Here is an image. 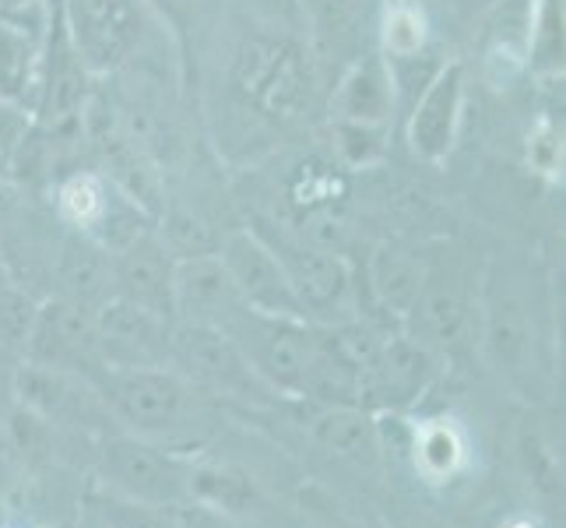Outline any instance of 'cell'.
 Returning <instances> with one entry per match:
<instances>
[{
	"mask_svg": "<svg viewBox=\"0 0 566 528\" xmlns=\"http://www.w3.org/2000/svg\"><path fill=\"white\" fill-rule=\"evenodd\" d=\"M335 148L345 169H369L384 163L390 145V124H353V121H331Z\"/></svg>",
	"mask_w": 566,
	"mask_h": 528,
	"instance_id": "obj_31",
	"label": "cell"
},
{
	"mask_svg": "<svg viewBox=\"0 0 566 528\" xmlns=\"http://www.w3.org/2000/svg\"><path fill=\"white\" fill-rule=\"evenodd\" d=\"M440 374V356L419 345L401 328L387 331L374 360L366 363L359 381V405L374 416H401L433 387Z\"/></svg>",
	"mask_w": 566,
	"mask_h": 528,
	"instance_id": "obj_10",
	"label": "cell"
},
{
	"mask_svg": "<svg viewBox=\"0 0 566 528\" xmlns=\"http://www.w3.org/2000/svg\"><path fill=\"white\" fill-rule=\"evenodd\" d=\"M398 92L387 61L377 50H366L348 61L335 92H331V121L353 124H390L395 121Z\"/></svg>",
	"mask_w": 566,
	"mask_h": 528,
	"instance_id": "obj_20",
	"label": "cell"
},
{
	"mask_svg": "<svg viewBox=\"0 0 566 528\" xmlns=\"http://www.w3.org/2000/svg\"><path fill=\"white\" fill-rule=\"evenodd\" d=\"M14 395L18 405H25L46 423H64V426H103L109 408L99 395L95 381L71 374V370H56L22 360L14 374Z\"/></svg>",
	"mask_w": 566,
	"mask_h": 528,
	"instance_id": "obj_14",
	"label": "cell"
},
{
	"mask_svg": "<svg viewBox=\"0 0 566 528\" xmlns=\"http://www.w3.org/2000/svg\"><path fill=\"white\" fill-rule=\"evenodd\" d=\"M43 39L25 25H14L0 18V103L35 110L39 95V71H43Z\"/></svg>",
	"mask_w": 566,
	"mask_h": 528,
	"instance_id": "obj_23",
	"label": "cell"
},
{
	"mask_svg": "<svg viewBox=\"0 0 566 528\" xmlns=\"http://www.w3.org/2000/svg\"><path fill=\"white\" fill-rule=\"evenodd\" d=\"M95 387L120 423L124 434L166 444L172 452L190 455L201 441L211 437L214 398L180 377L172 366H142V370H99Z\"/></svg>",
	"mask_w": 566,
	"mask_h": 528,
	"instance_id": "obj_1",
	"label": "cell"
},
{
	"mask_svg": "<svg viewBox=\"0 0 566 528\" xmlns=\"http://www.w3.org/2000/svg\"><path fill=\"white\" fill-rule=\"evenodd\" d=\"M61 11L92 77L120 71L148 35V0H61Z\"/></svg>",
	"mask_w": 566,
	"mask_h": 528,
	"instance_id": "obj_8",
	"label": "cell"
},
{
	"mask_svg": "<svg viewBox=\"0 0 566 528\" xmlns=\"http://www.w3.org/2000/svg\"><path fill=\"white\" fill-rule=\"evenodd\" d=\"M169 366L198 391H205L208 398H240V402L275 398V391L253 374V366L247 363L240 345L222 328L177 321L169 339Z\"/></svg>",
	"mask_w": 566,
	"mask_h": 528,
	"instance_id": "obj_7",
	"label": "cell"
},
{
	"mask_svg": "<svg viewBox=\"0 0 566 528\" xmlns=\"http://www.w3.org/2000/svg\"><path fill=\"white\" fill-rule=\"evenodd\" d=\"M303 426L314 444L356 465H377L384 452V426L363 405H321L306 402Z\"/></svg>",
	"mask_w": 566,
	"mask_h": 528,
	"instance_id": "obj_21",
	"label": "cell"
},
{
	"mask_svg": "<svg viewBox=\"0 0 566 528\" xmlns=\"http://www.w3.org/2000/svg\"><path fill=\"white\" fill-rule=\"evenodd\" d=\"M475 318L482 321L485 360L506 381L532 374L538 352L535 300L528 297V279L514 261H496L485 271L479 289Z\"/></svg>",
	"mask_w": 566,
	"mask_h": 528,
	"instance_id": "obj_5",
	"label": "cell"
},
{
	"mask_svg": "<svg viewBox=\"0 0 566 528\" xmlns=\"http://www.w3.org/2000/svg\"><path fill=\"white\" fill-rule=\"evenodd\" d=\"M342 198H345V180L331 166L310 163L289 184V201L296 205L303 219H317L324 211H335Z\"/></svg>",
	"mask_w": 566,
	"mask_h": 528,
	"instance_id": "obj_30",
	"label": "cell"
},
{
	"mask_svg": "<svg viewBox=\"0 0 566 528\" xmlns=\"http://www.w3.org/2000/svg\"><path fill=\"white\" fill-rule=\"evenodd\" d=\"M479 292L472 289L468 271L451 258H426V279L412 314L405 318L401 331L419 345L433 349L437 356L458 349L475 328Z\"/></svg>",
	"mask_w": 566,
	"mask_h": 528,
	"instance_id": "obj_9",
	"label": "cell"
},
{
	"mask_svg": "<svg viewBox=\"0 0 566 528\" xmlns=\"http://www.w3.org/2000/svg\"><path fill=\"white\" fill-rule=\"evenodd\" d=\"M4 286H14L11 282V271H8V261H4V250H0V289Z\"/></svg>",
	"mask_w": 566,
	"mask_h": 528,
	"instance_id": "obj_42",
	"label": "cell"
},
{
	"mask_svg": "<svg viewBox=\"0 0 566 528\" xmlns=\"http://www.w3.org/2000/svg\"><path fill=\"white\" fill-rule=\"evenodd\" d=\"M155 232H159L163 247L177 261L201 258V253H219V244H222V237L211 229L208 219H201L198 211L180 208V205H166L159 211V219H155Z\"/></svg>",
	"mask_w": 566,
	"mask_h": 528,
	"instance_id": "obj_28",
	"label": "cell"
},
{
	"mask_svg": "<svg viewBox=\"0 0 566 528\" xmlns=\"http://www.w3.org/2000/svg\"><path fill=\"white\" fill-rule=\"evenodd\" d=\"M500 528H545L535 515H506L503 521H500Z\"/></svg>",
	"mask_w": 566,
	"mask_h": 528,
	"instance_id": "obj_40",
	"label": "cell"
},
{
	"mask_svg": "<svg viewBox=\"0 0 566 528\" xmlns=\"http://www.w3.org/2000/svg\"><path fill=\"white\" fill-rule=\"evenodd\" d=\"M193 455L172 452L134 434H109L99 447V476L109 494H120L155 507L190 504Z\"/></svg>",
	"mask_w": 566,
	"mask_h": 528,
	"instance_id": "obj_6",
	"label": "cell"
},
{
	"mask_svg": "<svg viewBox=\"0 0 566 528\" xmlns=\"http://www.w3.org/2000/svg\"><path fill=\"white\" fill-rule=\"evenodd\" d=\"M222 331L240 345L253 374L279 398H306V384L324 352V324L243 310Z\"/></svg>",
	"mask_w": 566,
	"mask_h": 528,
	"instance_id": "obj_4",
	"label": "cell"
},
{
	"mask_svg": "<svg viewBox=\"0 0 566 528\" xmlns=\"http://www.w3.org/2000/svg\"><path fill=\"white\" fill-rule=\"evenodd\" d=\"M464 64L443 61V68L429 77L426 89L412 100V110H408V145H412L416 159L440 166L454 152L464 116Z\"/></svg>",
	"mask_w": 566,
	"mask_h": 528,
	"instance_id": "obj_15",
	"label": "cell"
},
{
	"mask_svg": "<svg viewBox=\"0 0 566 528\" xmlns=\"http://www.w3.org/2000/svg\"><path fill=\"white\" fill-rule=\"evenodd\" d=\"M524 159L528 169L542 180H559L563 176V124L556 116H538L524 138Z\"/></svg>",
	"mask_w": 566,
	"mask_h": 528,
	"instance_id": "obj_33",
	"label": "cell"
},
{
	"mask_svg": "<svg viewBox=\"0 0 566 528\" xmlns=\"http://www.w3.org/2000/svg\"><path fill=\"white\" fill-rule=\"evenodd\" d=\"M261 490L243 468L237 465H211V462H198L193 458L190 468V504L205 507V511H214L222 518L232 515H247L253 511Z\"/></svg>",
	"mask_w": 566,
	"mask_h": 528,
	"instance_id": "obj_26",
	"label": "cell"
},
{
	"mask_svg": "<svg viewBox=\"0 0 566 528\" xmlns=\"http://www.w3.org/2000/svg\"><path fill=\"white\" fill-rule=\"evenodd\" d=\"M22 208H25V187L11 173H0V222H8Z\"/></svg>",
	"mask_w": 566,
	"mask_h": 528,
	"instance_id": "obj_37",
	"label": "cell"
},
{
	"mask_svg": "<svg viewBox=\"0 0 566 528\" xmlns=\"http://www.w3.org/2000/svg\"><path fill=\"white\" fill-rule=\"evenodd\" d=\"M148 8H159L172 25L180 29V22H184V11L190 8V0H148Z\"/></svg>",
	"mask_w": 566,
	"mask_h": 528,
	"instance_id": "obj_39",
	"label": "cell"
},
{
	"mask_svg": "<svg viewBox=\"0 0 566 528\" xmlns=\"http://www.w3.org/2000/svg\"><path fill=\"white\" fill-rule=\"evenodd\" d=\"M517 447L524 455V465H528V473L535 476V483H545V486H559V455L553 452V444L545 441V434L538 426H524L521 437H517Z\"/></svg>",
	"mask_w": 566,
	"mask_h": 528,
	"instance_id": "obj_36",
	"label": "cell"
},
{
	"mask_svg": "<svg viewBox=\"0 0 566 528\" xmlns=\"http://www.w3.org/2000/svg\"><path fill=\"white\" fill-rule=\"evenodd\" d=\"M35 4H43V0H0V14H14V11L35 8Z\"/></svg>",
	"mask_w": 566,
	"mask_h": 528,
	"instance_id": "obj_41",
	"label": "cell"
},
{
	"mask_svg": "<svg viewBox=\"0 0 566 528\" xmlns=\"http://www.w3.org/2000/svg\"><path fill=\"white\" fill-rule=\"evenodd\" d=\"M50 297H64L82 307H103L113 297L109 253L82 232H64L50 250Z\"/></svg>",
	"mask_w": 566,
	"mask_h": 528,
	"instance_id": "obj_19",
	"label": "cell"
},
{
	"mask_svg": "<svg viewBox=\"0 0 566 528\" xmlns=\"http://www.w3.org/2000/svg\"><path fill=\"white\" fill-rule=\"evenodd\" d=\"M219 258L229 271L232 286L243 297L247 310L275 318H303V310L292 297L285 268L253 229H232L219 244ZM306 321V318H303Z\"/></svg>",
	"mask_w": 566,
	"mask_h": 528,
	"instance_id": "obj_13",
	"label": "cell"
},
{
	"mask_svg": "<svg viewBox=\"0 0 566 528\" xmlns=\"http://www.w3.org/2000/svg\"><path fill=\"white\" fill-rule=\"evenodd\" d=\"M380 56L387 64L416 61V56L429 53V18L419 0H387L380 11Z\"/></svg>",
	"mask_w": 566,
	"mask_h": 528,
	"instance_id": "obj_27",
	"label": "cell"
},
{
	"mask_svg": "<svg viewBox=\"0 0 566 528\" xmlns=\"http://www.w3.org/2000/svg\"><path fill=\"white\" fill-rule=\"evenodd\" d=\"M172 324L177 321L109 297L103 307H95V349L103 370L169 366Z\"/></svg>",
	"mask_w": 566,
	"mask_h": 528,
	"instance_id": "obj_12",
	"label": "cell"
},
{
	"mask_svg": "<svg viewBox=\"0 0 566 528\" xmlns=\"http://www.w3.org/2000/svg\"><path fill=\"white\" fill-rule=\"evenodd\" d=\"M243 310L247 303L232 286L219 253L184 258L172 268V321L226 328Z\"/></svg>",
	"mask_w": 566,
	"mask_h": 528,
	"instance_id": "obj_16",
	"label": "cell"
},
{
	"mask_svg": "<svg viewBox=\"0 0 566 528\" xmlns=\"http://www.w3.org/2000/svg\"><path fill=\"white\" fill-rule=\"evenodd\" d=\"M85 515L106 528H180V507H155L120 494H92Z\"/></svg>",
	"mask_w": 566,
	"mask_h": 528,
	"instance_id": "obj_29",
	"label": "cell"
},
{
	"mask_svg": "<svg viewBox=\"0 0 566 528\" xmlns=\"http://www.w3.org/2000/svg\"><path fill=\"white\" fill-rule=\"evenodd\" d=\"M524 61L538 82H563L566 0H532L524 18Z\"/></svg>",
	"mask_w": 566,
	"mask_h": 528,
	"instance_id": "obj_25",
	"label": "cell"
},
{
	"mask_svg": "<svg viewBox=\"0 0 566 528\" xmlns=\"http://www.w3.org/2000/svg\"><path fill=\"white\" fill-rule=\"evenodd\" d=\"M250 229L275 250V258L282 261L285 279L292 286V297H296L303 318L310 324L331 328V324L363 318L353 268H348V261L338 250H331L317 240L303 237V232L275 226V222H258Z\"/></svg>",
	"mask_w": 566,
	"mask_h": 528,
	"instance_id": "obj_3",
	"label": "cell"
},
{
	"mask_svg": "<svg viewBox=\"0 0 566 528\" xmlns=\"http://www.w3.org/2000/svg\"><path fill=\"white\" fill-rule=\"evenodd\" d=\"M120 194L124 190L99 169H71L53 184V215L64 229L82 232L95 244Z\"/></svg>",
	"mask_w": 566,
	"mask_h": 528,
	"instance_id": "obj_22",
	"label": "cell"
},
{
	"mask_svg": "<svg viewBox=\"0 0 566 528\" xmlns=\"http://www.w3.org/2000/svg\"><path fill=\"white\" fill-rule=\"evenodd\" d=\"M35 297H29L25 289L4 286L0 289V349L25 352V339L35 318Z\"/></svg>",
	"mask_w": 566,
	"mask_h": 528,
	"instance_id": "obj_34",
	"label": "cell"
},
{
	"mask_svg": "<svg viewBox=\"0 0 566 528\" xmlns=\"http://www.w3.org/2000/svg\"><path fill=\"white\" fill-rule=\"evenodd\" d=\"M317 39L331 46H345L366 18V0H303Z\"/></svg>",
	"mask_w": 566,
	"mask_h": 528,
	"instance_id": "obj_32",
	"label": "cell"
},
{
	"mask_svg": "<svg viewBox=\"0 0 566 528\" xmlns=\"http://www.w3.org/2000/svg\"><path fill=\"white\" fill-rule=\"evenodd\" d=\"M109 268L116 300H127L172 321V268H177V258L163 247L159 232L148 229L124 250L109 253Z\"/></svg>",
	"mask_w": 566,
	"mask_h": 528,
	"instance_id": "obj_17",
	"label": "cell"
},
{
	"mask_svg": "<svg viewBox=\"0 0 566 528\" xmlns=\"http://www.w3.org/2000/svg\"><path fill=\"white\" fill-rule=\"evenodd\" d=\"M232 85L243 103L279 124H296L314 110L317 77L310 53L289 35L253 32L232 53Z\"/></svg>",
	"mask_w": 566,
	"mask_h": 528,
	"instance_id": "obj_2",
	"label": "cell"
},
{
	"mask_svg": "<svg viewBox=\"0 0 566 528\" xmlns=\"http://www.w3.org/2000/svg\"><path fill=\"white\" fill-rule=\"evenodd\" d=\"M77 528H106V525H99V521H95V518L82 515V525H77Z\"/></svg>",
	"mask_w": 566,
	"mask_h": 528,
	"instance_id": "obj_43",
	"label": "cell"
},
{
	"mask_svg": "<svg viewBox=\"0 0 566 528\" xmlns=\"http://www.w3.org/2000/svg\"><path fill=\"white\" fill-rule=\"evenodd\" d=\"M405 452L412 455V465L416 473L433 483V486H443V483H454L464 465H468V437L464 429L454 423V420H419L408 426V444Z\"/></svg>",
	"mask_w": 566,
	"mask_h": 528,
	"instance_id": "obj_24",
	"label": "cell"
},
{
	"mask_svg": "<svg viewBox=\"0 0 566 528\" xmlns=\"http://www.w3.org/2000/svg\"><path fill=\"white\" fill-rule=\"evenodd\" d=\"M422 279H426V253L412 247L387 240L369 253L366 289H369V303H374L384 324L390 328L405 324V318L412 314V307L419 300Z\"/></svg>",
	"mask_w": 566,
	"mask_h": 528,
	"instance_id": "obj_18",
	"label": "cell"
},
{
	"mask_svg": "<svg viewBox=\"0 0 566 528\" xmlns=\"http://www.w3.org/2000/svg\"><path fill=\"white\" fill-rule=\"evenodd\" d=\"M180 528H229V518L205 511L198 504H184L180 507Z\"/></svg>",
	"mask_w": 566,
	"mask_h": 528,
	"instance_id": "obj_38",
	"label": "cell"
},
{
	"mask_svg": "<svg viewBox=\"0 0 566 528\" xmlns=\"http://www.w3.org/2000/svg\"><path fill=\"white\" fill-rule=\"evenodd\" d=\"M32 113L25 106L14 103H0V173H11L18 166V155H22L29 134H32Z\"/></svg>",
	"mask_w": 566,
	"mask_h": 528,
	"instance_id": "obj_35",
	"label": "cell"
},
{
	"mask_svg": "<svg viewBox=\"0 0 566 528\" xmlns=\"http://www.w3.org/2000/svg\"><path fill=\"white\" fill-rule=\"evenodd\" d=\"M22 356L95 381L103 370L99 349H95V310L64 297H43L35 303Z\"/></svg>",
	"mask_w": 566,
	"mask_h": 528,
	"instance_id": "obj_11",
	"label": "cell"
}]
</instances>
